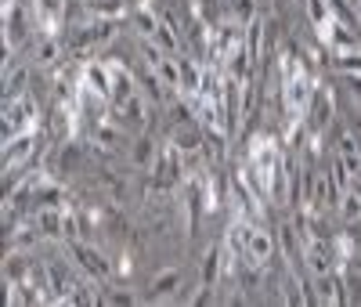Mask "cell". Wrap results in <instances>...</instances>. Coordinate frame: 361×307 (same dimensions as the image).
<instances>
[{"label": "cell", "mask_w": 361, "mask_h": 307, "mask_svg": "<svg viewBox=\"0 0 361 307\" xmlns=\"http://www.w3.org/2000/svg\"><path fill=\"white\" fill-rule=\"evenodd\" d=\"M314 90H318V80L311 76V69L304 66V61H300V66L286 76V83H282V112H286L289 123L293 119H307Z\"/></svg>", "instance_id": "6da1fadb"}, {"label": "cell", "mask_w": 361, "mask_h": 307, "mask_svg": "<svg viewBox=\"0 0 361 307\" xmlns=\"http://www.w3.org/2000/svg\"><path fill=\"white\" fill-rule=\"evenodd\" d=\"M25 131H37V98L33 95L4 102V141H11Z\"/></svg>", "instance_id": "7a4b0ae2"}, {"label": "cell", "mask_w": 361, "mask_h": 307, "mask_svg": "<svg viewBox=\"0 0 361 307\" xmlns=\"http://www.w3.org/2000/svg\"><path fill=\"white\" fill-rule=\"evenodd\" d=\"M69 253L76 257L73 264H76V267H83L87 275H94L98 282H109V279H112L116 264H112V260H109L105 253H98V250H94V246H90V242H83V239L69 242Z\"/></svg>", "instance_id": "3957f363"}, {"label": "cell", "mask_w": 361, "mask_h": 307, "mask_svg": "<svg viewBox=\"0 0 361 307\" xmlns=\"http://www.w3.org/2000/svg\"><path fill=\"white\" fill-rule=\"evenodd\" d=\"M340 116V109H336V95L329 90L325 83H318V90H314V102H311V112H307V127H311V134H325L329 127H333V119Z\"/></svg>", "instance_id": "277c9868"}, {"label": "cell", "mask_w": 361, "mask_h": 307, "mask_svg": "<svg viewBox=\"0 0 361 307\" xmlns=\"http://www.w3.org/2000/svg\"><path fill=\"white\" fill-rule=\"evenodd\" d=\"M29 29H33V22H29V15L22 11V4L15 8H4V51L18 54L29 40Z\"/></svg>", "instance_id": "5b68a950"}, {"label": "cell", "mask_w": 361, "mask_h": 307, "mask_svg": "<svg viewBox=\"0 0 361 307\" xmlns=\"http://www.w3.org/2000/svg\"><path fill=\"white\" fill-rule=\"evenodd\" d=\"M275 250H279V242H275V235H271V228L253 224L250 235H246V257H243V264H264L267 267V260L275 257Z\"/></svg>", "instance_id": "8992f818"}, {"label": "cell", "mask_w": 361, "mask_h": 307, "mask_svg": "<svg viewBox=\"0 0 361 307\" xmlns=\"http://www.w3.org/2000/svg\"><path fill=\"white\" fill-rule=\"evenodd\" d=\"M347 282H343V271H325V275H314V296H318V303H325V307H336V303H343L347 300Z\"/></svg>", "instance_id": "52a82bcc"}, {"label": "cell", "mask_w": 361, "mask_h": 307, "mask_svg": "<svg viewBox=\"0 0 361 307\" xmlns=\"http://www.w3.org/2000/svg\"><path fill=\"white\" fill-rule=\"evenodd\" d=\"M66 8L69 0H33V18L44 33H58L66 25Z\"/></svg>", "instance_id": "ba28073f"}, {"label": "cell", "mask_w": 361, "mask_h": 307, "mask_svg": "<svg viewBox=\"0 0 361 307\" xmlns=\"http://www.w3.org/2000/svg\"><path fill=\"white\" fill-rule=\"evenodd\" d=\"M221 275H224V242H214L206 250V257H202V279H199V286L217 289L221 286Z\"/></svg>", "instance_id": "9c48e42d"}, {"label": "cell", "mask_w": 361, "mask_h": 307, "mask_svg": "<svg viewBox=\"0 0 361 307\" xmlns=\"http://www.w3.org/2000/svg\"><path fill=\"white\" fill-rule=\"evenodd\" d=\"M62 221H66L62 206H37V213H33V228L44 239H58V235H62Z\"/></svg>", "instance_id": "30bf717a"}, {"label": "cell", "mask_w": 361, "mask_h": 307, "mask_svg": "<svg viewBox=\"0 0 361 307\" xmlns=\"http://www.w3.org/2000/svg\"><path fill=\"white\" fill-rule=\"evenodd\" d=\"M83 8L90 18H123L130 11L127 0H83Z\"/></svg>", "instance_id": "8fae6325"}, {"label": "cell", "mask_w": 361, "mask_h": 307, "mask_svg": "<svg viewBox=\"0 0 361 307\" xmlns=\"http://www.w3.org/2000/svg\"><path fill=\"white\" fill-rule=\"evenodd\" d=\"M130 159H134V167H137V170H152V167H156V159H159V148H156V141L148 138V134H141V138L134 141Z\"/></svg>", "instance_id": "7c38bea8"}, {"label": "cell", "mask_w": 361, "mask_h": 307, "mask_svg": "<svg viewBox=\"0 0 361 307\" xmlns=\"http://www.w3.org/2000/svg\"><path fill=\"white\" fill-rule=\"evenodd\" d=\"M130 18H134V25H137V37L141 40H152L156 37V29H159V15L148 8V4H137L134 11H130Z\"/></svg>", "instance_id": "4fadbf2b"}, {"label": "cell", "mask_w": 361, "mask_h": 307, "mask_svg": "<svg viewBox=\"0 0 361 307\" xmlns=\"http://www.w3.org/2000/svg\"><path fill=\"white\" fill-rule=\"evenodd\" d=\"M25 83H29V69H25V66H15V69H8V73H4V102H15V98L29 95V90H25Z\"/></svg>", "instance_id": "5bb4252c"}, {"label": "cell", "mask_w": 361, "mask_h": 307, "mask_svg": "<svg viewBox=\"0 0 361 307\" xmlns=\"http://www.w3.org/2000/svg\"><path fill=\"white\" fill-rule=\"evenodd\" d=\"M336 213H340L343 224H357V221H361V192H357V188H347Z\"/></svg>", "instance_id": "9a60e30c"}, {"label": "cell", "mask_w": 361, "mask_h": 307, "mask_svg": "<svg viewBox=\"0 0 361 307\" xmlns=\"http://www.w3.org/2000/svg\"><path fill=\"white\" fill-rule=\"evenodd\" d=\"M177 286H180V271H177V267H170V271L156 275V282H152V296H148V300L159 303V300H163V296H170Z\"/></svg>", "instance_id": "2e32d148"}, {"label": "cell", "mask_w": 361, "mask_h": 307, "mask_svg": "<svg viewBox=\"0 0 361 307\" xmlns=\"http://www.w3.org/2000/svg\"><path fill=\"white\" fill-rule=\"evenodd\" d=\"M62 199H66V188H62V184H51L47 177L40 181V188H37V195H33L37 206H62Z\"/></svg>", "instance_id": "e0dca14e"}, {"label": "cell", "mask_w": 361, "mask_h": 307, "mask_svg": "<svg viewBox=\"0 0 361 307\" xmlns=\"http://www.w3.org/2000/svg\"><path fill=\"white\" fill-rule=\"evenodd\" d=\"M58 54H62V47H58V40L51 37V33H44L40 37V44H37V66L40 69H47V66H54V61H58Z\"/></svg>", "instance_id": "ac0fdd59"}, {"label": "cell", "mask_w": 361, "mask_h": 307, "mask_svg": "<svg viewBox=\"0 0 361 307\" xmlns=\"http://www.w3.org/2000/svg\"><path fill=\"white\" fill-rule=\"evenodd\" d=\"M333 69L340 76H361V51H350V54H333Z\"/></svg>", "instance_id": "d6986e66"}, {"label": "cell", "mask_w": 361, "mask_h": 307, "mask_svg": "<svg viewBox=\"0 0 361 307\" xmlns=\"http://www.w3.org/2000/svg\"><path fill=\"white\" fill-rule=\"evenodd\" d=\"M228 4H231V18H235L238 25H250L253 18H260L257 0H228Z\"/></svg>", "instance_id": "ffe728a7"}, {"label": "cell", "mask_w": 361, "mask_h": 307, "mask_svg": "<svg viewBox=\"0 0 361 307\" xmlns=\"http://www.w3.org/2000/svg\"><path fill=\"white\" fill-rule=\"evenodd\" d=\"M343 80H347V87H350V95L361 102V76H343Z\"/></svg>", "instance_id": "44dd1931"}, {"label": "cell", "mask_w": 361, "mask_h": 307, "mask_svg": "<svg viewBox=\"0 0 361 307\" xmlns=\"http://www.w3.org/2000/svg\"><path fill=\"white\" fill-rule=\"evenodd\" d=\"M141 4H152V0H141Z\"/></svg>", "instance_id": "7402d4cb"}]
</instances>
